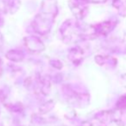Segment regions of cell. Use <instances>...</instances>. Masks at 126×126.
I'll return each mask as SVG.
<instances>
[{
  "label": "cell",
  "instance_id": "cell-7",
  "mask_svg": "<svg viewBox=\"0 0 126 126\" xmlns=\"http://www.w3.org/2000/svg\"><path fill=\"white\" fill-rule=\"evenodd\" d=\"M83 56H84V51L82 49H80L79 47H75L73 48L70 51L68 54V58L74 64H79L83 59Z\"/></svg>",
  "mask_w": 126,
  "mask_h": 126
},
{
  "label": "cell",
  "instance_id": "cell-3",
  "mask_svg": "<svg viewBox=\"0 0 126 126\" xmlns=\"http://www.w3.org/2000/svg\"><path fill=\"white\" fill-rule=\"evenodd\" d=\"M112 118V113L110 111H101L98 113L91 122L92 126H106V124L109 123Z\"/></svg>",
  "mask_w": 126,
  "mask_h": 126
},
{
  "label": "cell",
  "instance_id": "cell-4",
  "mask_svg": "<svg viewBox=\"0 0 126 126\" xmlns=\"http://www.w3.org/2000/svg\"><path fill=\"white\" fill-rule=\"evenodd\" d=\"M69 6L72 10L74 15L79 18H82L85 16L86 12V6L82 3V0H70L69 2Z\"/></svg>",
  "mask_w": 126,
  "mask_h": 126
},
{
  "label": "cell",
  "instance_id": "cell-8",
  "mask_svg": "<svg viewBox=\"0 0 126 126\" xmlns=\"http://www.w3.org/2000/svg\"><path fill=\"white\" fill-rule=\"evenodd\" d=\"M24 53L19 51H10L7 52L6 58L13 62H20L24 59Z\"/></svg>",
  "mask_w": 126,
  "mask_h": 126
},
{
  "label": "cell",
  "instance_id": "cell-10",
  "mask_svg": "<svg viewBox=\"0 0 126 126\" xmlns=\"http://www.w3.org/2000/svg\"><path fill=\"white\" fill-rule=\"evenodd\" d=\"M117 108L118 110H126V94L123 95L119 98V100L117 102Z\"/></svg>",
  "mask_w": 126,
  "mask_h": 126
},
{
  "label": "cell",
  "instance_id": "cell-5",
  "mask_svg": "<svg viewBox=\"0 0 126 126\" xmlns=\"http://www.w3.org/2000/svg\"><path fill=\"white\" fill-rule=\"evenodd\" d=\"M25 45L26 47L30 51L33 52H38L42 51L44 49V46L42 42L39 39L35 37H29L25 40Z\"/></svg>",
  "mask_w": 126,
  "mask_h": 126
},
{
  "label": "cell",
  "instance_id": "cell-1",
  "mask_svg": "<svg viewBox=\"0 0 126 126\" xmlns=\"http://www.w3.org/2000/svg\"><path fill=\"white\" fill-rule=\"evenodd\" d=\"M63 90L66 99L72 106L82 107L83 105L86 106L89 102V95L87 94L76 92L69 86H65Z\"/></svg>",
  "mask_w": 126,
  "mask_h": 126
},
{
  "label": "cell",
  "instance_id": "cell-9",
  "mask_svg": "<svg viewBox=\"0 0 126 126\" xmlns=\"http://www.w3.org/2000/svg\"><path fill=\"white\" fill-rule=\"evenodd\" d=\"M54 107V102L53 100H49L40 106L39 112H40V114H46V113L49 112Z\"/></svg>",
  "mask_w": 126,
  "mask_h": 126
},
{
  "label": "cell",
  "instance_id": "cell-12",
  "mask_svg": "<svg viewBox=\"0 0 126 126\" xmlns=\"http://www.w3.org/2000/svg\"><path fill=\"white\" fill-rule=\"evenodd\" d=\"M0 63H1V59H0Z\"/></svg>",
  "mask_w": 126,
  "mask_h": 126
},
{
  "label": "cell",
  "instance_id": "cell-2",
  "mask_svg": "<svg viewBox=\"0 0 126 126\" xmlns=\"http://www.w3.org/2000/svg\"><path fill=\"white\" fill-rule=\"evenodd\" d=\"M61 34L64 40L67 42H71L74 38H78L79 34V28L78 23L74 20L67 21L61 28Z\"/></svg>",
  "mask_w": 126,
  "mask_h": 126
},
{
  "label": "cell",
  "instance_id": "cell-6",
  "mask_svg": "<svg viewBox=\"0 0 126 126\" xmlns=\"http://www.w3.org/2000/svg\"><path fill=\"white\" fill-rule=\"evenodd\" d=\"M37 90L39 93L43 95H48L51 91V82L50 80L47 77H40L37 81Z\"/></svg>",
  "mask_w": 126,
  "mask_h": 126
},
{
  "label": "cell",
  "instance_id": "cell-11",
  "mask_svg": "<svg viewBox=\"0 0 126 126\" xmlns=\"http://www.w3.org/2000/svg\"><path fill=\"white\" fill-rule=\"evenodd\" d=\"M78 126H92V125H91V122L85 121V122H82V123L80 124V125H78Z\"/></svg>",
  "mask_w": 126,
  "mask_h": 126
}]
</instances>
